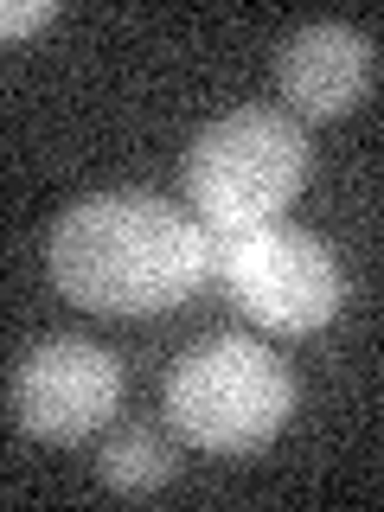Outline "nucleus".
I'll use <instances>...</instances> for the list:
<instances>
[{"label": "nucleus", "instance_id": "8", "mask_svg": "<svg viewBox=\"0 0 384 512\" xmlns=\"http://www.w3.org/2000/svg\"><path fill=\"white\" fill-rule=\"evenodd\" d=\"M45 20H58V7H52V0H32V7H7V13H0V32L20 39V32H39Z\"/></svg>", "mask_w": 384, "mask_h": 512}, {"label": "nucleus", "instance_id": "5", "mask_svg": "<svg viewBox=\"0 0 384 512\" xmlns=\"http://www.w3.org/2000/svg\"><path fill=\"white\" fill-rule=\"evenodd\" d=\"M116 404H122L116 352L77 340V333H52V340L26 346L7 378L13 429L32 442H84L116 416Z\"/></svg>", "mask_w": 384, "mask_h": 512}, {"label": "nucleus", "instance_id": "3", "mask_svg": "<svg viewBox=\"0 0 384 512\" xmlns=\"http://www.w3.org/2000/svg\"><path fill=\"white\" fill-rule=\"evenodd\" d=\"M308 180V135L282 109H231L186 148V205L205 231L231 237L276 224Z\"/></svg>", "mask_w": 384, "mask_h": 512}, {"label": "nucleus", "instance_id": "2", "mask_svg": "<svg viewBox=\"0 0 384 512\" xmlns=\"http://www.w3.org/2000/svg\"><path fill=\"white\" fill-rule=\"evenodd\" d=\"M295 416V372L244 333H212L167 372V423L199 455H263Z\"/></svg>", "mask_w": 384, "mask_h": 512}, {"label": "nucleus", "instance_id": "6", "mask_svg": "<svg viewBox=\"0 0 384 512\" xmlns=\"http://www.w3.org/2000/svg\"><path fill=\"white\" fill-rule=\"evenodd\" d=\"M276 84L282 103L308 122L352 116L372 90V39L346 20H301L276 45Z\"/></svg>", "mask_w": 384, "mask_h": 512}, {"label": "nucleus", "instance_id": "4", "mask_svg": "<svg viewBox=\"0 0 384 512\" xmlns=\"http://www.w3.org/2000/svg\"><path fill=\"white\" fill-rule=\"evenodd\" d=\"M218 276L237 308L269 333H320L346 308V269L333 244L288 218L218 237Z\"/></svg>", "mask_w": 384, "mask_h": 512}, {"label": "nucleus", "instance_id": "7", "mask_svg": "<svg viewBox=\"0 0 384 512\" xmlns=\"http://www.w3.org/2000/svg\"><path fill=\"white\" fill-rule=\"evenodd\" d=\"M96 474H103V487L109 493H128V500H141V493H160L173 480V448L154 436V429H141V423H128L109 436L103 448V461H96Z\"/></svg>", "mask_w": 384, "mask_h": 512}, {"label": "nucleus", "instance_id": "1", "mask_svg": "<svg viewBox=\"0 0 384 512\" xmlns=\"http://www.w3.org/2000/svg\"><path fill=\"white\" fill-rule=\"evenodd\" d=\"M64 301L109 320L167 314L218 269V237L154 192H90L64 205L45 244Z\"/></svg>", "mask_w": 384, "mask_h": 512}]
</instances>
